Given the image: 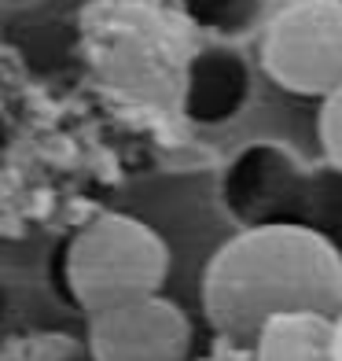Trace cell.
<instances>
[{
    "mask_svg": "<svg viewBox=\"0 0 342 361\" xmlns=\"http://www.w3.org/2000/svg\"><path fill=\"white\" fill-rule=\"evenodd\" d=\"M166 276V240L148 221L118 210L89 218L63 251V284L85 317L162 291Z\"/></svg>",
    "mask_w": 342,
    "mask_h": 361,
    "instance_id": "obj_3",
    "label": "cell"
},
{
    "mask_svg": "<svg viewBox=\"0 0 342 361\" xmlns=\"http://www.w3.org/2000/svg\"><path fill=\"white\" fill-rule=\"evenodd\" d=\"M335 350H338V361H342V310L335 314Z\"/></svg>",
    "mask_w": 342,
    "mask_h": 361,
    "instance_id": "obj_10",
    "label": "cell"
},
{
    "mask_svg": "<svg viewBox=\"0 0 342 361\" xmlns=\"http://www.w3.org/2000/svg\"><path fill=\"white\" fill-rule=\"evenodd\" d=\"M317 137L324 147V159L335 162L342 170V85L320 100V114H317Z\"/></svg>",
    "mask_w": 342,
    "mask_h": 361,
    "instance_id": "obj_9",
    "label": "cell"
},
{
    "mask_svg": "<svg viewBox=\"0 0 342 361\" xmlns=\"http://www.w3.org/2000/svg\"><path fill=\"white\" fill-rule=\"evenodd\" d=\"M85 336L92 361H188L195 339L188 314L162 291L89 314Z\"/></svg>",
    "mask_w": 342,
    "mask_h": 361,
    "instance_id": "obj_5",
    "label": "cell"
},
{
    "mask_svg": "<svg viewBox=\"0 0 342 361\" xmlns=\"http://www.w3.org/2000/svg\"><path fill=\"white\" fill-rule=\"evenodd\" d=\"M188 11L203 26H217L221 34H236L254 19L258 0H188Z\"/></svg>",
    "mask_w": 342,
    "mask_h": 361,
    "instance_id": "obj_8",
    "label": "cell"
},
{
    "mask_svg": "<svg viewBox=\"0 0 342 361\" xmlns=\"http://www.w3.org/2000/svg\"><path fill=\"white\" fill-rule=\"evenodd\" d=\"M247 361H338L335 350V317L331 314H280L272 317Z\"/></svg>",
    "mask_w": 342,
    "mask_h": 361,
    "instance_id": "obj_7",
    "label": "cell"
},
{
    "mask_svg": "<svg viewBox=\"0 0 342 361\" xmlns=\"http://www.w3.org/2000/svg\"><path fill=\"white\" fill-rule=\"evenodd\" d=\"M342 247L305 225H251L203 269V314L224 347L247 354L280 314H338Z\"/></svg>",
    "mask_w": 342,
    "mask_h": 361,
    "instance_id": "obj_1",
    "label": "cell"
},
{
    "mask_svg": "<svg viewBox=\"0 0 342 361\" xmlns=\"http://www.w3.org/2000/svg\"><path fill=\"white\" fill-rule=\"evenodd\" d=\"M254 92V71L247 56L228 41H210L195 48L184 67L181 111L191 126L221 129L239 118Z\"/></svg>",
    "mask_w": 342,
    "mask_h": 361,
    "instance_id": "obj_6",
    "label": "cell"
},
{
    "mask_svg": "<svg viewBox=\"0 0 342 361\" xmlns=\"http://www.w3.org/2000/svg\"><path fill=\"white\" fill-rule=\"evenodd\" d=\"M221 203L239 228L305 225L342 247V170L324 159L309 166L276 140H254L228 162Z\"/></svg>",
    "mask_w": 342,
    "mask_h": 361,
    "instance_id": "obj_2",
    "label": "cell"
},
{
    "mask_svg": "<svg viewBox=\"0 0 342 361\" xmlns=\"http://www.w3.org/2000/svg\"><path fill=\"white\" fill-rule=\"evenodd\" d=\"M262 71L291 96H331L342 85V0L284 4L262 34Z\"/></svg>",
    "mask_w": 342,
    "mask_h": 361,
    "instance_id": "obj_4",
    "label": "cell"
}]
</instances>
